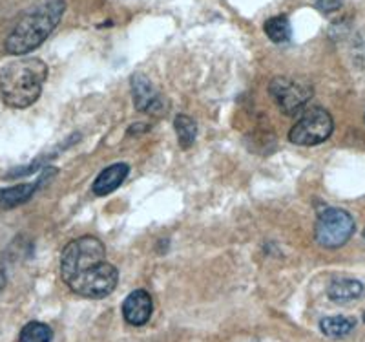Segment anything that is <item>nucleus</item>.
I'll list each match as a JSON object with an SVG mask.
<instances>
[{
  "mask_svg": "<svg viewBox=\"0 0 365 342\" xmlns=\"http://www.w3.org/2000/svg\"><path fill=\"white\" fill-rule=\"evenodd\" d=\"M48 66L35 57H21L0 70V94L11 109H28L41 97Z\"/></svg>",
  "mask_w": 365,
  "mask_h": 342,
  "instance_id": "f257e3e1",
  "label": "nucleus"
},
{
  "mask_svg": "<svg viewBox=\"0 0 365 342\" xmlns=\"http://www.w3.org/2000/svg\"><path fill=\"white\" fill-rule=\"evenodd\" d=\"M64 9V0H48L44 4L26 11L6 39V51L9 55H26L37 50L53 34V29L63 19Z\"/></svg>",
  "mask_w": 365,
  "mask_h": 342,
  "instance_id": "f03ea898",
  "label": "nucleus"
},
{
  "mask_svg": "<svg viewBox=\"0 0 365 342\" xmlns=\"http://www.w3.org/2000/svg\"><path fill=\"white\" fill-rule=\"evenodd\" d=\"M103 262H106V249L99 238L81 236L77 240H71L61 255L63 282L70 286L73 280L86 275L88 271L96 269Z\"/></svg>",
  "mask_w": 365,
  "mask_h": 342,
  "instance_id": "7ed1b4c3",
  "label": "nucleus"
},
{
  "mask_svg": "<svg viewBox=\"0 0 365 342\" xmlns=\"http://www.w3.org/2000/svg\"><path fill=\"white\" fill-rule=\"evenodd\" d=\"M354 218L344 209H325L319 214L314 226L316 242L327 249H338L345 246L354 234Z\"/></svg>",
  "mask_w": 365,
  "mask_h": 342,
  "instance_id": "20e7f679",
  "label": "nucleus"
},
{
  "mask_svg": "<svg viewBox=\"0 0 365 342\" xmlns=\"http://www.w3.org/2000/svg\"><path fill=\"white\" fill-rule=\"evenodd\" d=\"M332 130H334V121L331 114L314 106L302 112V117L289 132V141L299 146H314L331 138Z\"/></svg>",
  "mask_w": 365,
  "mask_h": 342,
  "instance_id": "39448f33",
  "label": "nucleus"
},
{
  "mask_svg": "<svg viewBox=\"0 0 365 342\" xmlns=\"http://www.w3.org/2000/svg\"><path fill=\"white\" fill-rule=\"evenodd\" d=\"M269 94L285 116H296L307 106L314 90L307 81L292 79V77H274L269 84Z\"/></svg>",
  "mask_w": 365,
  "mask_h": 342,
  "instance_id": "423d86ee",
  "label": "nucleus"
},
{
  "mask_svg": "<svg viewBox=\"0 0 365 342\" xmlns=\"http://www.w3.org/2000/svg\"><path fill=\"white\" fill-rule=\"evenodd\" d=\"M154 302L145 289H135L123 302V317L130 326H145L152 317Z\"/></svg>",
  "mask_w": 365,
  "mask_h": 342,
  "instance_id": "0eeeda50",
  "label": "nucleus"
},
{
  "mask_svg": "<svg viewBox=\"0 0 365 342\" xmlns=\"http://www.w3.org/2000/svg\"><path fill=\"white\" fill-rule=\"evenodd\" d=\"M132 96L133 105L139 112H158L161 106V96L154 88L152 81L143 74H135L132 77Z\"/></svg>",
  "mask_w": 365,
  "mask_h": 342,
  "instance_id": "6e6552de",
  "label": "nucleus"
},
{
  "mask_svg": "<svg viewBox=\"0 0 365 342\" xmlns=\"http://www.w3.org/2000/svg\"><path fill=\"white\" fill-rule=\"evenodd\" d=\"M130 167L126 163H113L110 167L104 169L99 176L93 181V194L96 196H106V194H112L113 191H117V187H120V183L126 180L128 176Z\"/></svg>",
  "mask_w": 365,
  "mask_h": 342,
  "instance_id": "1a4fd4ad",
  "label": "nucleus"
},
{
  "mask_svg": "<svg viewBox=\"0 0 365 342\" xmlns=\"http://www.w3.org/2000/svg\"><path fill=\"white\" fill-rule=\"evenodd\" d=\"M41 183H44V176L37 183H22L15 185V187L0 188V209H13V207L26 203L29 198L34 196Z\"/></svg>",
  "mask_w": 365,
  "mask_h": 342,
  "instance_id": "9d476101",
  "label": "nucleus"
},
{
  "mask_svg": "<svg viewBox=\"0 0 365 342\" xmlns=\"http://www.w3.org/2000/svg\"><path fill=\"white\" fill-rule=\"evenodd\" d=\"M327 295L334 302H349L360 298L364 295V284L354 278H336L332 280L327 289Z\"/></svg>",
  "mask_w": 365,
  "mask_h": 342,
  "instance_id": "9b49d317",
  "label": "nucleus"
},
{
  "mask_svg": "<svg viewBox=\"0 0 365 342\" xmlns=\"http://www.w3.org/2000/svg\"><path fill=\"white\" fill-rule=\"evenodd\" d=\"M356 328V321L351 317H325L319 321V330L322 333L332 338H340L349 335Z\"/></svg>",
  "mask_w": 365,
  "mask_h": 342,
  "instance_id": "f8f14e48",
  "label": "nucleus"
},
{
  "mask_svg": "<svg viewBox=\"0 0 365 342\" xmlns=\"http://www.w3.org/2000/svg\"><path fill=\"white\" fill-rule=\"evenodd\" d=\"M263 29H265L267 37L272 42H276V44L289 42L292 37L291 22H289L287 17H282V15H279V17L269 19V21L265 22V26H263Z\"/></svg>",
  "mask_w": 365,
  "mask_h": 342,
  "instance_id": "ddd939ff",
  "label": "nucleus"
},
{
  "mask_svg": "<svg viewBox=\"0 0 365 342\" xmlns=\"http://www.w3.org/2000/svg\"><path fill=\"white\" fill-rule=\"evenodd\" d=\"M175 134H178V141L181 149H190L195 141V136H197V125L192 117L185 116V114H179L174 121Z\"/></svg>",
  "mask_w": 365,
  "mask_h": 342,
  "instance_id": "4468645a",
  "label": "nucleus"
},
{
  "mask_svg": "<svg viewBox=\"0 0 365 342\" xmlns=\"http://www.w3.org/2000/svg\"><path fill=\"white\" fill-rule=\"evenodd\" d=\"M53 341V331L44 322H28L22 328L19 342H51Z\"/></svg>",
  "mask_w": 365,
  "mask_h": 342,
  "instance_id": "2eb2a0df",
  "label": "nucleus"
},
{
  "mask_svg": "<svg viewBox=\"0 0 365 342\" xmlns=\"http://www.w3.org/2000/svg\"><path fill=\"white\" fill-rule=\"evenodd\" d=\"M316 9H319L322 13H334L344 6V0H314Z\"/></svg>",
  "mask_w": 365,
  "mask_h": 342,
  "instance_id": "dca6fc26",
  "label": "nucleus"
},
{
  "mask_svg": "<svg viewBox=\"0 0 365 342\" xmlns=\"http://www.w3.org/2000/svg\"><path fill=\"white\" fill-rule=\"evenodd\" d=\"M364 322H365V313H364Z\"/></svg>",
  "mask_w": 365,
  "mask_h": 342,
  "instance_id": "f3484780",
  "label": "nucleus"
},
{
  "mask_svg": "<svg viewBox=\"0 0 365 342\" xmlns=\"http://www.w3.org/2000/svg\"><path fill=\"white\" fill-rule=\"evenodd\" d=\"M364 236H365V231H364Z\"/></svg>",
  "mask_w": 365,
  "mask_h": 342,
  "instance_id": "a211bd4d",
  "label": "nucleus"
}]
</instances>
